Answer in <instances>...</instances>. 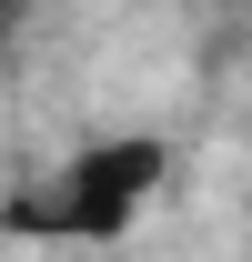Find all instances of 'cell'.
<instances>
[{
    "label": "cell",
    "mask_w": 252,
    "mask_h": 262,
    "mask_svg": "<svg viewBox=\"0 0 252 262\" xmlns=\"http://www.w3.org/2000/svg\"><path fill=\"white\" fill-rule=\"evenodd\" d=\"M20 10H31V0H0V40H10V31H20Z\"/></svg>",
    "instance_id": "cell-2"
},
{
    "label": "cell",
    "mask_w": 252,
    "mask_h": 262,
    "mask_svg": "<svg viewBox=\"0 0 252 262\" xmlns=\"http://www.w3.org/2000/svg\"><path fill=\"white\" fill-rule=\"evenodd\" d=\"M161 171H172V151H161L152 131H111V141H81L71 162H51L31 192L10 202V222L31 232V242H121L152 212Z\"/></svg>",
    "instance_id": "cell-1"
}]
</instances>
